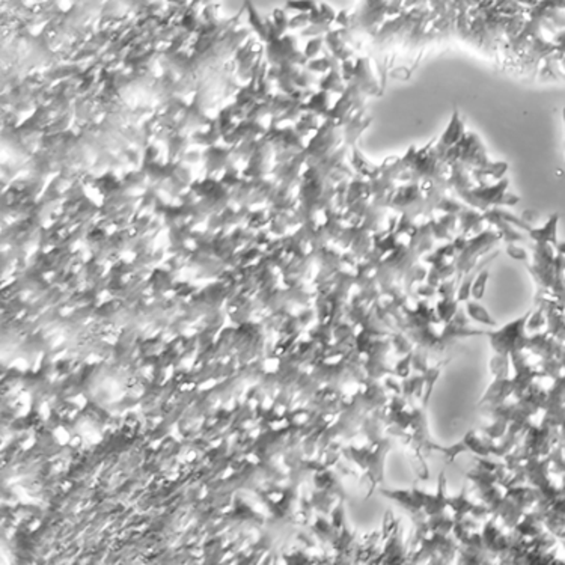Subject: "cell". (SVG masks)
<instances>
[{
    "label": "cell",
    "mask_w": 565,
    "mask_h": 565,
    "mask_svg": "<svg viewBox=\"0 0 565 565\" xmlns=\"http://www.w3.org/2000/svg\"><path fill=\"white\" fill-rule=\"evenodd\" d=\"M562 116H564V124H565V107H564V110H562Z\"/></svg>",
    "instance_id": "7"
},
{
    "label": "cell",
    "mask_w": 565,
    "mask_h": 565,
    "mask_svg": "<svg viewBox=\"0 0 565 565\" xmlns=\"http://www.w3.org/2000/svg\"><path fill=\"white\" fill-rule=\"evenodd\" d=\"M487 277H489V271H482V273L479 274V277L476 279L475 287H473V293H475V295H476V298H479V295L482 294V291H484V288H486V280H487Z\"/></svg>",
    "instance_id": "4"
},
{
    "label": "cell",
    "mask_w": 565,
    "mask_h": 565,
    "mask_svg": "<svg viewBox=\"0 0 565 565\" xmlns=\"http://www.w3.org/2000/svg\"><path fill=\"white\" fill-rule=\"evenodd\" d=\"M556 223H558V216L553 214L550 217V220L544 225V228L540 229H529L531 237H534L535 240H538L541 243L546 241H555V234H556Z\"/></svg>",
    "instance_id": "1"
},
{
    "label": "cell",
    "mask_w": 565,
    "mask_h": 565,
    "mask_svg": "<svg viewBox=\"0 0 565 565\" xmlns=\"http://www.w3.org/2000/svg\"><path fill=\"white\" fill-rule=\"evenodd\" d=\"M518 200H520V197L516 196V195L508 193V192H503L500 196L497 197L496 205H508V207H513V205H516Z\"/></svg>",
    "instance_id": "3"
},
{
    "label": "cell",
    "mask_w": 565,
    "mask_h": 565,
    "mask_svg": "<svg viewBox=\"0 0 565 565\" xmlns=\"http://www.w3.org/2000/svg\"><path fill=\"white\" fill-rule=\"evenodd\" d=\"M507 252L510 253V256L516 258V259H526V252L523 249L516 246H508Z\"/></svg>",
    "instance_id": "5"
},
{
    "label": "cell",
    "mask_w": 565,
    "mask_h": 565,
    "mask_svg": "<svg viewBox=\"0 0 565 565\" xmlns=\"http://www.w3.org/2000/svg\"><path fill=\"white\" fill-rule=\"evenodd\" d=\"M287 6L290 9H297V11H314L315 9V2L314 0H290L287 3Z\"/></svg>",
    "instance_id": "2"
},
{
    "label": "cell",
    "mask_w": 565,
    "mask_h": 565,
    "mask_svg": "<svg viewBox=\"0 0 565 565\" xmlns=\"http://www.w3.org/2000/svg\"><path fill=\"white\" fill-rule=\"evenodd\" d=\"M558 249H559V252H561V253H564L565 255V243H561V245L558 246Z\"/></svg>",
    "instance_id": "6"
}]
</instances>
